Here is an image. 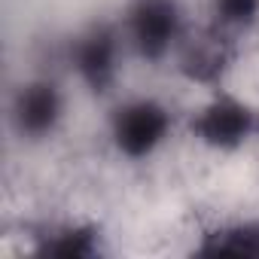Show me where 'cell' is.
I'll return each instance as SVG.
<instances>
[{
  "instance_id": "8",
  "label": "cell",
  "mask_w": 259,
  "mask_h": 259,
  "mask_svg": "<svg viewBox=\"0 0 259 259\" xmlns=\"http://www.w3.org/2000/svg\"><path fill=\"white\" fill-rule=\"evenodd\" d=\"M210 13L226 31H247L259 22V0H210Z\"/></svg>"
},
{
  "instance_id": "2",
  "label": "cell",
  "mask_w": 259,
  "mask_h": 259,
  "mask_svg": "<svg viewBox=\"0 0 259 259\" xmlns=\"http://www.w3.org/2000/svg\"><path fill=\"white\" fill-rule=\"evenodd\" d=\"M107 132L119 156L144 162L156 156L171 138V110L156 98H128L113 107Z\"/></svg>"
},
{
  "instance_id": "3",
  "label": "cell",
  "mask_w": 259,
  "mask_h": 259,
  "mask_svg": "<svg viewBox=\"0 0 259 259\" xmlns=\"http://www.w3.org/2000/svg\"><path fill=\"white\" fill-rule=\"evenodd\" d=\"M192 135L207 150L235 153L259 138V110L238 95L220 92L195 113Z\"/></svg>"
},
{
  "instance_id": "4",
  "label": "cell",
  "mask_w": 259,
  "mask_h": 259,
  "mask_svg": "<svg viewBox=\"0 0 259 259\" xmlns=\"http://www.w3.org/2000/svg\"><path fill=\"white\" fill-rule=\"evenodd\" d=\"M125 37L119 25H92L70 43V67L79 82L92 92H107L116 82L119 58L125 52Z\"/></svg>"
},
{
  "instance_id": "5",
  "label": "cell",
  "mask_w": 259,
  "mask_h": 259,
  "mask_svg": "<svg viewBox=\"0 0 259 259\" xmlns=\"http://www.w3.org/2000/svg\"><path fill=\"white\" fill-rule=\"evenodd\" d=\"M64 119V92L52 79H28L10 101V125L22 141H46Z\"/></svg>"
},
{
  "instance_id": "6",
  "label": "cell",
  "mask_w": 259,
  "mask_h": 259,
  "mask_svg": "<svg viewBox=\"0 0 259 259\" xmlns=\"http://www.w3.org/2000/svg\"><path fill=\"white\" fill-rule=\"evenodd\" d=\"M201 256H259V223H229L204 235Z\"/></svg>"
},
{
  "instance_id": "1",
  "label": "cell",
  "mask_w": 259,
  "mask_h": 259,
  "mask_svg": "<svg viewBox=\"0 0 259 259\" xmlns=\"http://www.w3.org/2000/svg\"><path fill=\"white\" fill-rule=\"evenodd\" d=\"M125 46L144 61L168 58L186 31L180 0H132L119 22Z\"/></svg>"
},
{
  "instance_id": "7",
  "label": "cell",
  "mask_w": 259,
  "mask_h": 259,
  "mask_svg": "<svg viewBox=\"0 0 259 259\" xmlns=\"http://www.w3.org/2000/svg\"><path fill=\"white\" fill-rule=\"evenodd\" d=\"M37 253H40V256H61V259L95 256V253H98V241H95V232H92V229L64 226V229H55V232L43 235Z\"/></svg>"
}]
</instances>
